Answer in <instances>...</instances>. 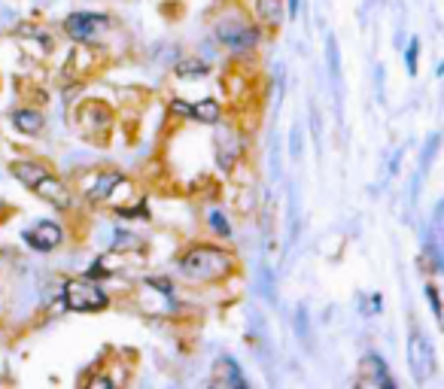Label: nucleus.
I'll return each mask as SVG.
<instances>
[{
	"label": "nucleus",
	"mask_w": 444,
	"mask_h": 389,
	"mask_svg": "<svg viewBox=\"0 0 444 389\" xmlns=\"http://www.w3.org/2000/svg\"><path fill=\"white\" fill-rule=\"evenodd\" d=\"M359 371H362V383L365 386H383V389H396V380H392L387 374V365H383L381 356H365L362 365H359Z\"/></svg>",
	"instance_id": "nucleus-8"
},
{
	"label": "nucleus",
	"mask_w": 444,
	"mask_h": 389,
	"mask_svg": "<svg viewBox=\"0 0 444 389\" xmlns=\"http://www.w3.org/2000/svg\"><path fill=\"white\" fill-rule=\"evenodd\" d=\"M238 386V389H244L247 386V380L244 374L238 371V365H234V359H220L216 362V374H213V386Z\"/></svg>",
	"instance_id": "nucleus-9"
},
{
	"label": "nucleus",
	"mask_w": 444,
	"mask_h": 389,
	"mask_svg": "<svg viewBox=\"0 0 444 389\" xmlns=\"http://www.w3.org/2000/svg\"><path fill=\"white\" fill-rule=\"evenodd\" d=\"M408 365H411L414 380H420V383L432 377L435 350H432V341L423 332H411V338H408Z\"/></svg>",
	"instance_id": "nucleus-5"
},
{
	"label": "nucleus",
	"mask_w": 444,
	"mask_h": 389,
	"mask_svg": "<svg viewBox=\"0 0 444 389\" xmlns=\"http://www.w3.org/2000/svg\"><path fill=\"white\" fill-rule=\"evenodd\" d=\"M231 271V255L216 246H195L180 259V277L189 283H210Z\"/></svg>",
	"instance_id": "nucleus-1"
},
{
	"label": "nucleus",
	"mask_w": 444,
	"mask_h": 389,
	"mask_svg": "<svg viewBox=\"0 0 444 389\" xmlns=\"http://www.w3.org/2000/svg\"><path fill=\"white\" fill-rule=\"evenodd\" d=\"M64 308L73 313H95L107 308V292L89 280H70L64 286Z\"/></svg>",
	"instance_id": "nucleus-3"
},
{
	"label": "nucleus",
	"mask_w": 444,
	"mask_h": 389,
	"mask_svg": "<svg viewBox=\"0 0 444 389\" xmlns=\"http://www.w3.org/2000/svg\"><path fill=\"white\" fill-rule=\"evenodd\" d=\"M256 13L259 19H262L265 24H271V28H277L283 13H280V0H256Z\"/></svg>",
	"instance_id": "nucleus-13"
},
{
	"label": "nucleus",
	"mask_w": 444,
	"mask_h": 389,
	"mask_svg": "<svg viewBox=\"0 0 444 389\" xmlns=\"http://www.w3.org/2000/svg\"><path fill=\"white\" fill-rule=\"evenodd\" d=\"M210 228H213V231H216V235H220V237H229V235H231V225H229V219H225L220 210H213V213H210Z\"/></svg>",
	"instance_id": "nucleus-15"
},
{
	"label": "nucleus",
	"mask_w": 444,
	"mask_h": 389,
	"mask_svg": "<svg viewBox=\"0 0 444 389\" xmlns=\"http://www.w3.org/2000/svg\"><path fill=\"white\" fill-rule=\"evenodd\" d=\"M417 49H420V40H411V43H408V52H405V61H408V70L411 73H417Z\"/></svg>",
	"instance_id": "nucleus-16"
},
{
	"label": "nucleus",
	"mask_w": 444,
	"mask_h": 389,
	"mask_svg": "<svg viewBox=\"0 0 444 389\" xmlns=\"http://www.w3.org/2000/svg\"><path fill=\"white\" fill-rule=\"evenodd\" d=\"M426 298H429V304H432V313H435V319H441V301H438V289H435L432 283L426 286Z\"/></svg>",
	"instance_id": "nucleus-17"
},
{
	"label": "nucleus",
	"mask_w": 444,
	"mask_h": 389,
	"mask_svg": "<svg viewBox=\"0 0 444 389\" xmlns=\"http://www.w3.org/2000/svg\"><path fill=\"white\" fill-rule=\"evenodd\" d=\"M13 177L15 180H22L28 189H33L43 201H49V204H55L58 210H64V207H70V201H73V195H70V189H67L61 180L58 177H52L43 164H37V161H13Z\"/></svg>",
	"instance_id": "nucleus-2"
},
{
	"label": "nucleus",
	"mask_w": 444,
	"mask_h": 389,
	"mask_svg": "<svg viewBox=\"0 0 444 389\" xmlns=\"http://www.w3.org/2000/svg\"><path fill=\"white\" fill-rule=\"evenodd\" d=\"M220 104L213 101V97H204V101H198V104H189V119H195V122H204V125H216L220 122Z\"/></svg>",
	"instance_id": "nucleus-11"
},
{
	"label": "nucleus",
	"mask_w": 444,
	"mask_h": 389,
	"mask_svg": "<svg viewBox=\"0 0 444 389\" xmlns=\"http://www.w3.org/2000/svg\"><path fill=\"white\" fill-rule=\"evenodd\" d=\"M107 28V19L98 13H73L64 19V31L70 40H77V43H89L91 37L98 34V31Z\"/></svg>",
	"instance_id": "nucleus-7"
},
{
	"label": "nucleus",
	"mask_w": 444,
	"mask_h": 389,
	"mask_svg": "<svg viewBox=\"0 0 444 389\" xmlns=\"http://www.w3.org/2000/svg\"><path fill=\"white\" fill-rule=\"evenodd\" d=\"M207 73V64L198 61V58H186V61H177V77L183 79H198Z\"/></svg>",
	"instance_id": "nucleus-14"
},
{
	"label": "nucleus",
	"mask_w": 444,
	"mask_h": 389,
	"mask_svg": "<svg viewBox=\"0 0 444 389\" xmlns=\"http://www.w3.org/2000/svg\"><path fill=\"white\" fill-rule=\"evenodd\" d=\"M216 37L225 43L231 52H250L259 43V31L244 19H222L216 24Z\"/></svg>",
	"instance_id": "nucleus-4"
},
{
	"label": "nucleus",
	"mask_w": 444,
	"mask_h": 389,
	"mask_svg": "<svg viewBox=\"0 0 444 389\" xmlns=\"http://www.w3.org/2000/svg\"><path fill=\"white\" fill-rule=\"evenodd\" d=\"M13 125L19 128L22 134H40V131H43V116H40L37 110H15Z\"/></svg>",
	"instance_id": "nucleus-12"
},
{
	"label": "nucleus",
	"mask_w": 444,
	"mask_h": 389,
	"mask_svg": "<svg viewBox=\"0 0 444 389\" xmlns=\"http://www.w3.org/2000/svg\"><path fill=\"white\" fill-rule=\"evenodd\" d=\"M298 3H301V0H289V15H292V19L298 15Z\"/></svg>",
	"instance_id": "nucleus-18"
},
{
	"label": "nucleus",
	"mask_w": 444,
	"mask_h": 389,
	"mask_svg": "<svg viewBox=\"0 0 444 389\" xmlns=\"http://www.w3.org/2000/svg\"><path fill=\"white\" fill-rule=\"evenodd\" d=\"M24 241H28V246H33L37 253H49V250L64 244V228L52 219H40L37 225H31L24 231Z\"/></svg>",
	"instance_id": "nucleus-6"
},
{
	"label": "nucleus",
	"mask_w": 444,
	"mask_h": 389,
	"mask_svg": "<svg viewBox=\"0 0 444 389\" xmlns=\"http://www.w3.org/2000/svg\"><path fill=\"white\" fill-rule=\"evenodd\" d=\"M122 183V173H116V170H100L98 173V180H95V186L89 189V198L91 201H104V198H110L113 195V189Z\"/></svg>",
	"instance_id": "nucleus-10"
}]
</instances>
